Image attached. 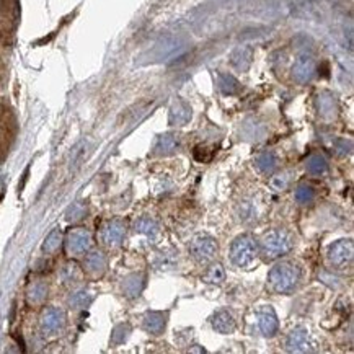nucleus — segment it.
<instances>
[{
    "label": "nucleus",
    "mask_w": 354,
    "mask_h": 354,
    "mask_svg": "<svg viewBox=\"0 0 354 354\" xmlns=\"http://www.w3.org/2000/svg\"><path fill=\"white\" fill-rule=\"evenodd\" d=\"M315 199V191L314 188L309 185H300L295 189V201L299 204H310Z\"/></svg>",
    "instance_id": "5701e85b"
},
{
    "label": "nucleus",
    "mask_w": 354,
    "mask_h": 354,
    "mask_svg": "<svg viewBox=\"0 0 354 354\" xmlns=\"http://www.w3.org/2000/svg\"><path fill=\"white\" fill-rule=\"evenodd\" d=\"M65 322V315L61 309H47L41 317V326L47 333H54L61 330Z\"/></svg>",
    "instance_id": "1a4fd4ad"
},
{
    "label": "nucleus",
    "mask_w": 354,
    "mask_h": 354,
    "mask_svg": "<svg viewBox=\"0 0 354 354\" xmlns=\"http://www.w3.org/2000/svg\"><path fill=\"white\" fill-rule=\"evenodd\" d=\"M167 314L163 312H147L144 317V328L152 335H160L167 326Z\"/></svg>",
    "instance_id": "f8f14e48"
},
{
    "label": "nucleus",
    "mask_w": 354,
    "mask_h": 354,
    "mask_svg": "<svg viewBox=\"0 0 354 354\" xmlns=\"http://www.w3.org/2000/svg\"><path fill=\"white\" fill-rule=\"evenodd\" d=\"M255 165L261 171V173L269 175L277 168V157L273 152H263L260 154L257 160H255Z\"/></svg>",
    "instance_id": "f3484780"
},
{
    "label": "nucleus",
    "mask_w": 354,
    "mask_h": 354,
    "mask_svg": "<svg viewBox=\"0 0 354 354\" xmlns=\"http://www.w3.org/2000/svg\"><path fill=\"white\" fill-rule=\"evenodd\" d=\"M189 253L193 255V258L199 263H208L211 261L217 253V242L216 238L208 235V234H197L193 237V240L189 242Z\"/></svg>",
    "instance_id": "20e7f679"
},
{
    "label": "nucleus",
    "mask_w": 354,
    "mask_h": 354,
    "mask_svg": "<svg viewBox=\"0 0 354 354\" xmlns=\"http://www.w3.org/2000/svg\"><path fill=\"white\" fill-rule=\"evenodd\" d=\"M354 257V245L349 238H343V240L335 242L328 248V261L336 269H346L351 266Z\"/></svg>",
    "instance_id": "39448f33"
},
{
    "label": "nucleus",
    "mask_w": 354,
    "mask_h": 354,
    "mask_svg": "<svg viewBox=\"0 0 354 354\" xmlns=\"http://www.w3.org/2000/svg\"><path fill=\"white\" fill-rule=\"evenodd\" d=\"M258 326L261 333L265 336H274L277 333L279 322H277V315L273 310L271 306H265L263 309L258 310Z\"/></svg>",
    "instance_id": "6e6552de"
},
{
    "label": "nucleus",
    "mask_w": 354,
    "mask_h": 354,
    "mask_svg": "<svg viewBox=\"0 0 354 354\" xmlns=\"http://www.w3.org/2000/svg\"><path fill=\"white\" fill-rule=\"evenodd\" d=\"M219 87H220L222 92L227 93V95H234L240 90V85H238V82L232 75H220Z\"/></svg>",
    "instance_id": "b1692460"
},
{
    "label": "nucleus",
    "mask_w": 354,
    "mask_h": 354,
    "mask_svg": "<svg viewBox=\"0 0 354 354\" xmlns=\"http://www.w3.org/2000/svg\"><path fill=\"white\" fill-rule=\"evenodd\" d=\"M134 229H136V232L144 234L147 237H154V235L159 234V224L152 217H149V216L139 217L136 220V224H134Z\"/></svg>",
    "instance_id": "aec40b11"
},
{
    "label": "nucleus",
    "mask_w": 354,
    "mask_h": 354,
    "mask_svg": "<svg viewBox=\"0 0 354 354\" xmlns=\"http://www.w3.org/2000/svg\"><path fill=\"white\" fill-rule=\"evenodd\" d=\"M189 118H191V110H189V106L185 105V103L175 105L173 108H171V111H170V122L173 126L186 124V122L189 121Z\"/></svg>",
    "instance_id": "a211bd4d"
},
{
    "label": "nucleus",
    "mask_w": 354,
    "mask_h": 354,
    "mask_svg": "<svg viewBox=\"0 0 354 354\" xmlns=\"http://www.w3.org/2000/svg\"><path fill=\"white\" fill-rule=\"evenodd\" d=\"M284 346L289 352H307L312 351L310 340H309V332L306 328H295L289 335L286 336Z\"/></svg>",
    "instance_id": "423d86ee"
},
{
    "label": "nucleus",
    "mask_w": 354,
    "mask_h": 354,
    "mask_svg": "<svg viewBox=\"0 0 354 354\" xmlns=\"http://www.w3.org/2000/svg\"><path fill=\"white\" fill-rule=\"evenodd\" d=\"M251 62V51L246 47H238L237 51L232 54V64L237 69H246Z\"/></svg>",
    "instance_id": "4be33fe9"
},
{
    "label": "nucleus",
    "mask_w": 354,
    "mask_h": 354,
    "mask_svg": "<svg viewBox=\"0 0 354 354\" xmlns=\"http://www.w3.org/2000/svg\"><path fill=\"white\" fill-rule=\"evenodd\" d=\"M292 73L297 82L304 84V82H309L314 75V61L307 56H302L297 59V62L294 64L292 67Z\"/></svg>",
    "instance_id": "ddd939ff"
},
{
    "label": "nucleus",
    "mask_w": 354,
    "mask_h": 354,
    "mask_svg": "<svg viewBox=\"0 0 354 354\" xmlns=\"http://www.w3.org/2000/svg\"><path fill=\"white\" fill-rule=\"evenodd\" d=\"M258 255V245L251 235L237 237L230 246V260L238 268H245L253 263Z\"/></svg>",
    "instance_id": "7ed1b4c3"
},
{
    "label": "nucleus",
    "mask_w": 354,
    "mask_h": 354,
    "mask_svg": "<svg viewBox=\"0 0 354 354\" xmlns=\"http://www.w3.org/2000/svg\"><path fill=\"white\" fill-rule=\"evenodd\" d=\"M126 234V225L121 220H111L103 230V242L110 246H116L122 242V237Z\"/></svg>",
    "instance_id": "9d476101"
},
{
    "label": "nucleus",
    "mask_w": 354,
    "mask_h": 354,
    "mask_svg": "<svg viewBox=\"0 0 354 354\" xmlns=\"http://www.w3.org/2000/svg\"><path fill=\"white\" fill-rule=\"evenodd\" d=\"M289 181H291V173L289 171H284V173H279L276 176H273L269 180V186L273 191H283L287 186H289Z\"/></svg>",
    "instance_id": "393cba45"
},
{
    "label": "nucleus",
    "mask_w": 354,
    "mask_h": 354,
    "mask_svg": "<svg viewBox=\"0 0 354 354\" xmlns=\"http://www.w3.org/2000/svg\"><path fill=\"white\" fill-rule=\"evenodd\" d=\"M306 168L312 176H322L328 171V162L323 155L320 154H314L310 155L306 162Z\"/></svg>",
    "instance_id": "dca6fc26"
},
{
    "label": "nucleus",
    "mask_w": 354,
    "mask_h": 354,
    "mask_svg": "<svg viewBox=\"0 0 354 354\" xmlns=\"http://www.w3.org/2000/svg\"><path fill=\"white\" fill-rule=\"evenodd\" d=\"M59 245H61V232H59V230H54V232L46 238V242L43 245V250L46 253H53V251H56L57 248H59Z\"/></svg>",
    "instance_id": "cd10ccee"
},
{
    "label": "nucleus",
    "mask_w": 354,
    "mask_h": 354,
    "mask_svg": "<svg viewBox=\"0 0 354 354\" xmlns=\"http://www.w3.org/2000/svg\"><path fill=\"white\" fill-rule=\"evenodd\" d=\"M90 302H92V295H90L88 292H85V291L75 292V294L72 295V299H70V304L75 309H84V307L88 306Z\"/></svg>",
    "instance_id": "bb28decb"
},
{
    "label": "nucleus",
    "mask_w": 354,
    "mask_h": 354,
    "mask_svg": "<svg viewBox=\"0 0 354 354\" xmlns=\"http://www.w3.org/2000/svg\"><path fill=\"white\" fill-rule=\"evenodd\" d=\"M235 320L234 315L230 314L229 310H219L216 315L212 317V328L217 333L222 335H229L235 332Z\"/></svg>",
    "instance_id": "9b49d317"
},
{
    "label": "nucleus",
    "mask_w": 354,
    "mask_h": 354,
    "mask_svg": "<svg viewBox=\"0 0 354 354\" xmlns=\"http://www.w3.org/2000/svg\"><path fill=\"white\" fill-rule=\"evenodd\" d=\"M46 286L44 284H41V283H36V284H33L30 287V291H28V300L33 302V304H39L41 300H43L46 297Z\"/></svg>",
    "instance_id": "a878e982"
},
{
    "label": "nucleus",
    "mask_w": 354,
    "mask_h": 354,
    "mask_svg": "<svg viewBox=\"0 0 354 354\" xmlns=\"http://www.w3.org/2000/svg\"><path fill=\"white\" fill-rule=\"evenodd\" d=\"M92 245V235L87 229H73L67 237V250L72 255L85 253Z\"/></svg>",
    "instance_id": "0eeeda50"
},
{
    "label": "nucleus",
    "mask_w": 354,
    "mask_h": 354,
    "mask_svg": "<svg viewBox=\"0 0 354 354\" xmlns=\"http://www.w3.org/2000/svg\"><path fill=\"white\" fill-rule=\"evenodd\" d=\"M178 137L175 134H163L159 137L157 144H155L154 147V152L157 155H171L176 149H178Z\"/></svg>",
    "instance_id": "2eb2a0df"
},
{
    "label": "nucleus",
    "mask_w": 354,
    "mask_h": 354,
    "mask_svg": "<svg viewBox=\"0 0 354 354\" xmlns=\"http://www.w3.org/2000/svg\"><path fill=\"white\" fill-rule=\"evenodd\" d=\"M144 284H145V277L142 274H131L122 283V292H124L126 297L134 299L142 292Z\"/></svg>",
    "instance_id": "4468645a"
},
{
    "label": "nucleus",
    "mask_w": 354,
    "mask_h": 354,
    "mask_svg": "<svg viewBox=\"0 0 354 354\" xmlns=\"http://www.w3.org/2000/svg\"><path fill=\"white\" fill-rule=\"evenodd\" d=\"M87 269L93 274H102L106 268V257L102 251H92L85 260Z\"/></svg>",
    "instance_id": "6ab92c4d"
},
{
    "label": "nucleus",
    "mask_w": 354,
    "mask_h": 354,
    "mask_svg": "<svg viewBox=\"0 0 354 354\" xmlns=\"http://www.w3.org/2000/svg\"><path fill=\"white\" fill-rule=\"evenodd\" d=\"M224 279H225V269L220 263H212L203 276V281L209 284H222Z\"/></svg>",
    "instance_id": "412c9836"
},
{
    "label": "nucleus",
    "mask_w": 354,
    "mask_h": 354,
    "mask_svg": "<svg viewBox=\"0 0 354 354\" xmlns=\"http://www.w3.org/2000/svg\"><path fill=\"white\" fill-rule=\"evenodd\" d=\"M129 333H131V326L128 323L118 325L113 332V343H122L129 336Z\"/></svg>",
    "instance_id": "c85d7f7f"
},
{
    "label": "nucleus",
    "mask_w": 354,
    "mask_h": 354,
    "mask_svg": "<svg viewBox=\"0 0 354 354\" xmlns=\"http://www.w3.org/2000/svg\"><path fill=\"white\" fill-rule=\"evenodd\" d=\"M294 246V237L283 229L269 230L260 240V248L266 260H276L289 253Z\"/></svg>",
    "instance_id": "f257e3e1"
},
{
    "label": "nucleus",
    "mask_w": 354,
    "mask_h": 354,
    "mask_svg": "<svg viewBox=\"0 0 354 354\" xmlns=\"http://www.w3.org/2000/svg\"><path fill=\"white\" fill-rule=\"evenodd\" d=\"M85 211H87V209H85L84 206H82L80 203H79V204L73 206V208H70V209H69V212H67V219H72V220L80 219V217L85 214Z\"/></svg>",
    "instance_id": "c756f323"
},
{
    "label": "nucleus",
    "mask_w": 354,
    "mask_h": 354,
    "mask_svg": "<svg viewBox=\"0 0 354 354\" xmlns=\"http://www.w3.org/2000/svg\"><path fill=\"white\" fill-rule=\"evenodd\" d=\"M300 279V269L289 261H281L269 271V287L277 294H287L297 286Z\"/></svg>",
    "instance_id": "f03ea898"
}]
</instances>
